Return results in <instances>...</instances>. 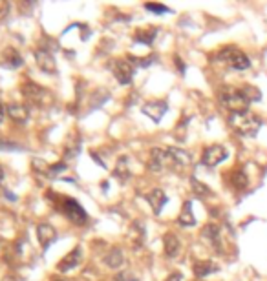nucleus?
I'll return each mask as SVG.
<instances>
[{"mask_svg":"<svg viewBox=\"0 0 267 281\" xmlns=\"http://www.w3.org/2000/svg\"><path fill=\"white\" fill-rule=\"evenodd\" d=\"M218 59L222 62H225L227 66H231L232 70H238V72L240 70H247L251 66L249 57L243 53L242 49L234 48V46H227V48L222 49L218 53Z\"/></svg>","mask_w":267,"mask_h":281,"instance_id":"nucleus-3","label":"nucleus"},{"mask_svg":"<svg viewBox=\"0 0 267 281\" xmlns=\"http://www.w3.org/2000/svg\"><path fill=\"white\" fill-rule=\"evenodd\" d=\"M156 28H152V30H139L135 33V40L137 42H143V44H152L154 39H156Z\"/></svg>","mask_w":267,"mask_h":281,"instance_id":"nucleus-24","label":"nucleus"},{"mask_svg":"<svg viewBox=\"0 0 267 281\" xmlns=\"http://www.w3.org/2000/svg\"><path fill=\"white\" fill-rule=\"evenodd\" d=\"M222 104H223L227 110H231V114H240V112H247L249 108V99L243 95L242 90H236V88H223L222 91Z\"/></svg>","mask_w":267,"mask_h":281,"instance_id":"nucleus-2","label":"nucleus"},{"mask_svg":"<svg viewBox=\"0 0 267 281\" xmlns=\"http://www.w3.org/2000/svg\"><path fill=\"white\" fill-rule=\"evenodd\" d=\"M163 246L167 257H176L179 254V250H181V243H179V240H178L174 234H165Z\"/></svg>","mask_w":267,"mask_h":281,"instance_id":"nucleus-15","label":"nucleus"},{"mask_svg":"<svg viewBox=\"0 0 267 281\" xmlns=\"http://www.w3.org/2000/svg\"><path fill=\"white\" fill-rule=\"evenodd\" d=\"M37 238H39V243H41L43 248H48L55 241V238H57V232H55V228L51 225L43 223V225L37 227Z\"/></svg>","mask_w":267,"mask_h":281,"instance_id":"nucleus-9","label":"nucleus"},{"mask_svg":"<svg viewBox=\"0 0 267 281\" xmlns=\"http://www.w3.org/2000/svg\"><path fill=\"white\" fill-rule=\"evenodd\" d=\"M0 59H2V64L6 68H18L22 66V57H20V53H18L17 49L11 48V46H7V48H4V51H2V55H0Z\"/></svg>","mask_w":267,"mask_h":281,"instance_id":"nucleus-12","label":"nucleus"},{"mask_svg":"<svg viewBox=\"0 0 267 281\" xmlns=\"http://www.w3.org/2000/svg\"><path fill=\"white\" fill-rule=\"evenodd\" d=\"M51 281H64V280H61V278H53Z\"/></svg>","mask_w":267,"mask_h":281,"instance_id":"nucleus-33","label":"nucleus"},{"mask_svg":"<svg viewBox=\"0 0 267 281\" xmlns=\"http://www.w3.org/2000/svg\"><path fill=\"white\" fill-rule=\"evenodd\" d=\"M167 281H181V274L179 272H174V274H170L167 278Z\"/></svg>","mask_w":267,"mask_h":281,"instance_id":"nucleus-29","label":"nucleus"},{"mask_svg":"<svg viewBox=\"0 0 267 281\" xmlns=\"http://www.w3.org/2000/svg\"><path fill=\"white\" fill-rule=\"evenodd\" d=\"M190 185H192V190H194V194L198 196V198H207V196H213V190H211L207 185H203L201 181L196 179V177H192V179H190Z\"/></svg>","mask_w":267,"mask_h":281,"instance_id":"nucleus-22","label":"nucleus"},{"mask_svg":"<svg viewBox=\"0 0 267 281\" xmlns=\"http://www.w3.org/2000/svg\"><path fill=\"white\" fill-rule=\"evenodd\" d=\"M112 70H114V75H116V79L121 84H130V82H132L134 66H132V62H130V60H125V59L114 60Z\"/></svg>","mask_w":267,"mask_h":281,"instance_id":"nucleus-7","label":"nucleus"},{"mask_svg":"<svg viewBox=\"0 0 267 281\" xmlns=\"http://www.w3.org/2000/svg\"><path fill=\"white\" fill-rule=\"evenodd\" d=\"M192 270H194V274L198 278H205V276L213 274V272H218L220 267L213 261H198V263H194Z\"/></svg>","mask_w":267,"mask_h":281,"instance_id":"nucleus-19","label":"nucleus"},{"mask_svg":"<svg viewBox=\"0 0 267 281\" xmlns=\"http://www.w3.org/2000/svg\"><path fill=\"white\" fill-rule=\"evenodd\" d=\"M174 166L172 164V159H170L169 150L163 148H154L150 152V159H148V168L152 172H163L165 168Z\"/></svg>","mask_w":267,"mask_h":281,"instance_id":"nucleus-6","label":"nucleus"},{"mask_svg":"<svg viewBox=\"0 0 267 281\" xmlns=\"http://www.w3.org/2000/svg\"><path fill=\"white\" fill-rule=\"evenodd\" d=\"M167 110H169V104L163 101H156V102H146L145 106H143V114L148 115L154 122H159L161 117L167 114Z\"/></svg>","mask_w":267,"mask_h":281,"instance_id":"nucleus-8","label":"nucleus"},{"mask_svg":"<svg viewBox=\"0 0 267 281\" xmlns=\"http://www.w3.org/2000/svg\"><path fill=\"white\" fill-rule=\"evenodd\" d=\"M145 7L148 11H154V13H169L170 9L167 6H161V4H145Z\"/></svg>","mask_w":267,"mask_h":281,"instance_id":"nucleus-27","label":"nucleus"},{"mask_svg":"<svg viewBox=\"0 0 267 281\" xmlns=\"http://www.w3.org/2000/svg\"><path fill=\"white\" fill-rule=\"evenodd\" d=\"M170 154V159H172V164L174 166H187L190 164V156H188L185 150L181 148H167Z\"/></svg>","mask_w":267,"mask_h":281,"instance_id":"nucleus-18","label":"nucleus"},{"mask_svg":"<svg viewBox=\"0 0 267 281\" xmlns=\"http://www.w3.org/2000/svg\"><path fill=\"white\" fill-rule=\"evenodd\" d=\"M22 93H24L26 99L31 102H43V97L46 95L44 88H41V86H37V84L33 82L22 84Z\"/></svg>","mask_w":267,"mask_h":281,"instance_id":"nucleus-14","label":"nucleus"},{"mask_svg":"<svg viewBox=\"0 0 267 281\" xmlns=\"http://www.w3.org/2000/svg\"><path fill=\"white\" fill-rule=\"evenodd\" d=\"M227 159V150H225V146H222V144H211V146H207L205 150H203V154H201V162L205 164V166H216V164H220L222 161H225Z\"/></svg>","mask_w":267,"mask_h":281,"instance_id":"nucleus-5","label":"nucleus"},{"mask_svg":"<svg viewBox=\"0 0 267 281\" xmlns=\"http://www.w3.org/2000/svg\"><path fill=\"white\" fill-rule=\"evenodd\" d=\"M4 115H6V110H4V106H2V104H0V122H2V120H4Z\"/></svg>","mask_w":267,"mask_h":281,"instance_id":"nucleus-31","label":"nucleus"},{"mask_svg":"<svg viewBox=\"0 0 267 281\" xmlns=\"http://www.w3.org/2000/svg\"><path fill=\"white\" fill-rule=\"evenodd\" d=\"M117 175H123V179L128 177V170H127V157H121L119 159V164H117V170H116Z\"/></svg>","mask_w":267,"mask_h":281,"instance_id":"nucleus-26","label":"nucleus"},{"mask_svg":"<svg viewBox=\"0 0 267 281\" xmlns=\"http://www.w3.org/2000/svg\"><path fill=\"white\" fill-rule=\"evenodd\" d=\"M243 95L247 97V99H249V102L251 101H260V91H258V88H251V86H245V88H243Z\"/></svg>","mask_w":267,"mask_h":281,"instance_id":"nucleus-25","label":"nucleus"},{"mask_svg":"<svg viewBox=\"0 0 267 281\" xmlns=\"http://www.w3.org/2000/svg\"><path fill=\"white\" fill-rule=\"evenodd\" d=\"M2 179H4V168L0 166V181H2Z\"/></svg>","mask_w":267,"mask_h":281,"instance_id":"nucleus-32","label":"nucleus"},{"mask_svg":"<svg viewBox=\"0 0 267 281\" xmlns=\"http://www.w3.org/2000/svg\"><path fill=\"white\" fill-rule=\"evenodd\" d=\"M104 263L108 265L110 269H119L123 265V252L119 248H112L104 257Z\"/></svg>","mask_w":267,"mask_h":281,"instance_id":"nucleus-21","label":"nucleus"},{"mask_svg":"<svg viewBox=\"0 0 267 281\" xmlns=\"http://www.w3.org/2000/svg\"><path fill=\"white\" fill-rule=\"evenodd\" d=\"M201 236L205 238V240H209L211 243H213L216 248H218V252H222V236H220V227H216V225H207V227H203V230H201Z\"/></svg>","mask_w":267,"mask_h":281,"instance_id":"nucleus-16","label":"nucleus"},{"mask_svg":"<svg viewBox=\"0 0 267 281\" xmlns=\"http://www.w3.org/2000/svg\"><path fill=\"white\" fill-rule=\"evenodd\" d=\"M61 208H62V212H64V215H66L73 225H79L81 227V225H86V221H88L86 212L83 210V206H81L75 199L64 198L61 203Z\"/></svg>","mask_w":267,"mask_h":281,"instance_id":"nucleus-4","label":"nucleus"},{"mask_svg":"<svg viewBox=\"0 0 267 281\" xmlns=\"http://www.w3.org/2000/svg\"><path fill=\"white\" fill-rule=\"evenodd\" d=\"M146 201L150 203L154 214H161V208L167 203V196H165V192L161 188H154L150 194H146Z\"/></svg>","mask_w":267,"mask_h":281,"instance_id":"nucleus-13","label":"nucleus"},{"mask_svg":"<svg viewBox=\"0 0 267 281\" xmlns=\"http://www.w3.org/2000/svg\"><path fill=\"white\" fill-rule=\"evenodd\" d=\"M116 281H137V280L132 274H128V272H121V274L116 276Z\"/></svg>","mask_w":267,"mask_h":281,"instance_id":"nucleus-28","label":"nucleus"},{"mask_svg":"<svg viewBox=\"0 0 267 281\" xmlns=\"http://www.w3.org/2000/svg\"><path fill=\"white\" fill-rule=\"evenodd\" d=\"M229 124L236 130L240 135H251L255 137L262 126V119L251 112H240V114L229 115Z\"/></svg>","mask_w":267,"mask_h":281,"instance_id":"nucleus-1","label":"nucleus"},{"mask_svg":"<svg viewBox=\"0 0 267 281\" xmlns=\"http://www.w3.org/2000/svg\"><path fill=\"white\" fill-rule=\"evenodd\" d=\"M178 223H179L181 227H192L196 223V217H194V214H192V208H190V201H185L181 214L178 217Z\"/></svg>","mask_w":267,"mask_h":281,"instance_id":"nucleus-20","label":"nucleus"},{"mask_svg":"<svg viewBox=\"0 0 267 281\" xmlns=\"http://www.w3.org/2000/svg\"><path fill=\"white\" fill-rule=\"evenodd\" d=\"M176 66L181 70V73H185V64L181 62V59H179V57H176Z\"/></svg>","mask_w":267,"mask_h":281,"instance_id":"nucleus-30","label":"nucleus"},{"mask_svg":"<svg viewBox=\"0 0 267 281\" xmlns=\"http://www.w3.org/2000/svg\"><path fill=\"white\" fill-rule=\"evenodd\" d=\"M79 261H81V248L77 246V248H73L70 254H66V256L59 261L57 270H59V272H68V270L75 269V267L79 265Z\"/></svg>","mask_w":267,"mask_h":281,"instance_id":"nucleus-10","label":"nucleus"},{"mask_svg":"<svg viewBox=\"0 0 267 281\" xmlns=\"http://www.w3.org/2000/svg\"><path fill=\"white\" fill-rule=\"evenodd\" d=\"M35 59H37V64H39V68H41L43 72L55 73L57 66H55V60H53V57H51V53H49V51H46V49H37Z\"/></svg>","mask_w":267,"mask_h":281,"instance_id":"nucleus-11","label":"nucleus"},{"mask_svg":"<svg viewBox=\"0 0 267 281\" xmlns=\"http://www.w3.org/2000/svg\"><path fill=\"white\" fill-rule=\"evenodd\" d=\"M231 183L234 188H238V190H243L245 186L249 185V179H247V175H245V172L243 170H236L234 174H232L231 177Z\"/></svg>","mask_w":267,"mask_h":281,"instance_id":"nucleus-23","label":"nucleus"},{"mask_svg":"<svg viewBox=\"0 0 267 281\" xmlns=\"http://www.w3.org/2000/svg\"><path fill=\"white\" fill-rule=\"evenodd\" d=\"M7 114L11 117L15 122H26L28 117H30V112H28V108L24 104H17V102H13L7 106Z\"/></svg>","mask_w":267,"mask_h":281,"instance_id":"nucleus-17","label":"nucleus"}]
</instances>
